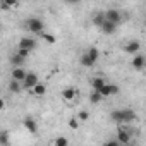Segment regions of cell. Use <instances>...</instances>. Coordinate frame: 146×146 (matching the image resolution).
<instances>
[{"mask_svg":"<svg viewBox=\"0 0 146 146\" xmlns=\"http://www.w3.org/2000/svg\"><path fill=\"white\" fill-rule=\"evenodd\" d=\"M40 36H41V38H43V40H45L46 43H50V45H53V43L57 41V38H55V36H53L52 33H41Z\"/></svg>","mask_w":146,"mask_h":146,"instance_id":"603a6c76","label":"cell"},{"mask_svg":"<svg viewBox=\"0 0 146 146\" xmlns=\"http://www.w3.org/2000/svg\"><path fill=\"white\" fill-rule=\"evenodd\" d=\"M132 139V131L129 127H124V124H119V129H117V141L119 144H129Z\"/></svg>","mask_w":146,"mask_h":146,"instance_id":"7a4b0ae2","label":"cell"},{"mask_svg":"<svg viewBox=\"0 0 146 146\" xmlns=\"http://www.w3.org/2000/svg\"><path fill=\"white\" fill-rule=\"evenodd\" d=\"M0 31H2V26H0Z\"/></svg>","mask_w":146,"mask_h":146,"instance_id":"d6a6232c","label":"cell"},{"mask_svg":"<svg viewBox=\"0 0 146 146\" xmlns=\"http://www.w3.org/2000/svg\"><path fill=\"white\" fill-rule=\"evenodd\" d=\"M105 19H107V21H112V23H115V24H120V23H122V12H120L119 9H108V11L105 12Z\"/></svg>","mask_w":146,"mask_h":146,"instance_id":"5b68a950","label":"cell"},{"mask_svg":"<svg viewBox=\"0 0 146 146\" xmlns=\"http://www.w3.org/2000/svg\"><path fill=\"white\" fill-rule=\"evenodd\" d=\"M79 64H81L83 67H93V64H95V62H93L86 53H83V55H81V58H79Z\"/></svg>","mask_w":146,"mask_h":146,"instance_id":"44dd1931","label":"cell"},{"mask_svg":"<svg viewBox=\"0 0 146 146\" xmlns=\"http://www.w3.org/2000/svg\"><path fill=\"white\" fill-rule=\"evenodd\" d=\"M103 21H105V12H98V14H95V16H93V19H91L93 26H96V28H100Z\"/></svg>","mask_w":146,"mask_h":146,"instance_id":"ac0fdd59","label":"cell"},{"mask_svg":"<svg viewBox=\"0 0 146 146\" xmlns=\"http://www.w3.org/2000/svg\"><path fill=\"white\" fill-rule=\"evenodd\" d=\"M4 2L9 5V9H14V7H17V4H19V0H4Z\"/></svg>","mask_w":146,"mask_h":146,"instance_id":"4316f807","label":"cell"},{"mask_svg":"<svg viewBox=\"0 0 146 146\" xmlns=\"http://www.w3.org/2000/svg\"><path fill=\"white\" fill-rule=\"evenodd\" d=\"M117 28H119V24H115V23H112V21H103L102 23V26H100V29L105 33V35H113L115 31H117Z\"/></svg>","mask_w":146,"mask_h":146,"instance_id":"30bf717a","label":"cell"},{"mask_svg":"<svg viewBox=\"0 0 146 146\" xmlns=\"http://www.w3.org/2000/svg\"><path fill=\"white\" fill-rule=\"evenodd\" d=\"M139 50H141V43H139L137 40H131V41L124 46V52L129 53V55H134V53H137Z\"/></svg>","mask_w":146,"mask_h":146,"instance_id":"8fae6325","label":"cell"},{"mask_svg":"<svg viewBox=\"0 0 146 146\" xmlns=\"http://www.w3.org/2000/svg\"><path fill=\"white\" fill-rule=\"evenodd\" d=\"M78 96V91L74 90V88H65L64 91H62V98L65 100V102H72Z\"/></svg>","mask_w":146,"mask_h":146,"instance_id":"9a60e30c","label":"cell"},{"mask_svg":"<svg viewBox=\"0 0 146 146\" xmlns=\"http://www.w3.org/2000/svg\"><path fill=\"white\" fill-rule=\"evenodd\" d=\"M26 74H28V70L21 65V67H12V72H11V78L12 79H16V81H21L23 83V79L26 78Z\"/></svg>","mask_w":146,"mask_h":146,"instance_id":"9c48e42d","label":"cell"},{"mask_svg":"<svg viewBox=\"0 0 146 146\" xmlns=\"http://www.w3.org/2000/svg\"><path fill=\"white\" fill-rule=\"evenodd\" d=\"M65 2H67V4H70V5H74V4H79L81 0H65Z\"/></svg>","mask_w":146,"mask_h":146,"instance_id":"4dcf8cb0","label":"cell"},{"mask_svg":"<svg viewBox=\"0 0 146 146\" xmlns=\"http://www.w3.org/2000/svg\"><path fill=\"white\" fill-rule=\"evenodd\" d=\"M17 53L21 55V57H24V58H28V55L31 53L29 50H24V48H17Z\"/></svg>","mask_w":146,"mask_h":146,"instance_id":"83f0119b","label":"cell"},{"mask_svg":"<svg viewBox=\"0 0 146 146\" xmlns=\"http://www.w3.org/2000/svg\"><path fill=\"white\" fill-rule=\"evenodd\" d=\"M107 146H119V141H117V139H113V141H108V143H107Z\"/></svg>","mask_w":146,"mask_h":146,"instance_id":"f546056e","label":"cell"},{"mask_svg":"<svg viewBox=\"0 0 146 146\" xmlns=\"http://www.w3.org/2000/svg\"><path fill=\"white\" fill-rule=\"evenodd\" d=\"M69 127H70V129H78V127H79V120H78V117L69 119Z\"/></svg>","mask_w":146,"mask_h":146,"instance_id":"484cf974","label":"cell"},{"mask_svg":"<svg viewBox=\"0 0 146 146\" xmlns=\"http://www.w3.org/2000/svg\"><path fill=\"white\" fill-rule=\"evenodd\" d=\"M17 48H24V50H29L33 52L36 48V40L35 38H29V36H23L17 43Z\"/></svg>","mask_w":146,"mask_h":146,"instance_id":"277c9868","label":"cell"},{"mask_svg":"<svg viewBox=\"0 0 146 146\" xmlns=\"http://www.w3.org/2000/svg\"><path fill=\"white\" fill-rule=\"evenodd\" d=\"M26 28H28L29 33L40 36V35L43 33V29H45V23H43L41 19H38V17H29V19L26 21Z\"/></svg>","mask_w":146,"mask_h":146,"instance_id":"6da1fadb","label":"cell"},{"mask_svg":"<svg viewBox=\"0 0 146 146\" xmlns=\"http://www.w3.org/2000/svg\"><path fill=\"white\" fill-rule=\"evenodd\" d=\"M95 64H96V60H98V57H100V52H98V48H95V46H91V48H88L86 52H84Z\"/></svg>","mask_w":146,"mask_h":146,"instance_id":"d6986e66","label":"cell"},{"mask_svg":"<svg viewBox=\"0 0 146 146\" xmlns=\"http://www.w3.org/2000/svg\"><path fill=\"white\" fill-rule=\"evenodd\" d=\"M0 9H2V11H11V9H9V5H7V4L4 2V0H2V2H0Z\"/></svg>","mask_w":146,"mask_h":146,"instance_id":"f1b7e54d","label":"cell"},{"mask_svg":"<svg viewBox=\"0 0 146 146\" xmlns=\"http://www.w3.org/2000/svg\"><path fill=\"white\" fill-rule=\"evenodd\" d=\"M137 119V113L131 108H124L122 110V124H132Z\"/></svg>","mask_w":146,"mask_h":146,"instance_id":"ba28073f","label":"cell"},{"mask_svg":"<svg viewBox=\"0 0 146 146\" xmlns=\"http://www.w3.org/2000/svg\"><path fill=\"white\" fill-rule=\"evenodd\" d=\"M7 88H9V91H11L12 95H17V93L23 91V84H21V81H16V79H11Z\"/></svg>","mask_w":146,"mask_h":146,"instance_id":"5bb4252c","label":"cell"},{"mask_svg":"<svg viewBox=\"0 0 146 146\" xmlns=\"http://www.w3.org/2000/svg\"><path fill=\"white\" fill-rule=\"evenodd\" d=\"M31 93L35 95V96H45L46 95V84H43V83H36L33 88H31Z\"/></svg>","mask_w":146,"mask_h":146,"instance_id":"7c38bea8","label":"cell"},{"mask_svg":"<svg viewBox=\"0 0 146 146\" xmlns=\"http://www.w3.org/2000/svg\"><path fill=\"white\" fill-rule=\"evenodd\" d=\"M11 143V136H9V131H0V144L5 146Z\"/></svg>","mask_w":146,"mask_h":146,"instance_id":"7402d4cb","label":"cell"},{"mask_svg":"<svg viewBox=\"0 0 146 146\" xmlns=\"http://www.w3.org/2000/svg\"><path fill=\"white\" fill-rule=\"evenodd\" d=\"M53 144H55V146H67V144H69V139L64 137V136H60V137H57V139L53 141Z\"/></svg>","mask_w":146,"mask_h":146,"instance_id":"cb8c5ba5","label":"cell"},{"mask_svg":"<svg viewBox=\"0 0 146 146\" xmlns=\"http://www.w3.org/2000/svg\"><path fill=\"white\" fill-rule=\"evenodd\" d=\"M107 81H105V78H102V76H96V78H93L91 81H90V84H91V90H100L103 84H105Z\"/></svg>","mask_w":146,"mask_h":146,"instance_id":"2e32d148","label":"cell"},{"mask_svg":"<svg viewBox=\"0 0 146 146\" xmlns=\"http://www.w3.org/2000/svg\"><path fill=\"white\" fill-rule=\"evenodd\" d=\"M102 100H103V96H102L98 91H95V90H93V91H91V95H90V102H91V105H98Z\"/></svg>","mask_w":146,"mask_h":146,"instance_id":"ffe728a7","label":"cell"},{"mask_svg":"<svg viewBox=\"0 0 146 146\" xmlns=\"http://www.w3.org/2000/svg\"><path fill=\"white\" fill-rule=\"evenodd\" d=\"M4 108H5V102L0 98V110H4Z\"/></svg>","mask_w":146,"mask_h":146,"instance_id":"1f68e13d","label":"cell"},{"mask_svg":"<svg viewBox=\"0 0 146 146\" xmlns=\"http://www.w3.org/2000/svg\"><path fill=\"white\" fill-rule=\"evenodd\" d=\"M103 98H107V96H113V95H119V91H120V88L117 86V84H110V83H105L100 90H96Z\"/></svg>","mask_w":146,"mask_h":146,"instance_id":"3957f363","label":"cell"},{"mask_svg":"<svg viewBox=\"0 0 146 146\" xmlns=\"http://www.w3.org/2000/svg\"><path fill=\"white\" fill-rule=\"evenodd\" d=\"M23 125H24V129H26L29 134H36V132H38V124H36V120H35L33 117H26V119L23 120Z\"/></svg>","mask_w":146,"mask_h":146,"instance_id":"52a82bcc","label":"cell"},{"mask_svg":"<svg viewBox=\"0 0 146 146\" xmlns=\"http://www.w3.org/2000/svg\"><path fill=\"white\" fill-rule=\"evenodd\" d=\"M132 69H136V70H143L144 69V57L141 53L132 57Z\"/></svg>","mask_w":146,"mask_h":146,"instance_id":"4fadbf2b","label":"cell"},{"mask_svg":"<svg viewBox=\"0 0 146 146\" xmlns=\"http://www.w3.org/2000/svg\"><path fill=\"white\" fill-rule=\"evenodd\" d=\"M24 60H26V58H24V57H21V55L16 52V53L11 57V65H12V67H21V65L24 64Z\"/></svg>","mask_w":146,"mask_h":146,"instance_id":"e0dca14e","label":"cell"},{"mask_svg":"<svg viewBox=\"0 0 146 146\" xmlns=\"http://www.w3.org/2000/svg\"><path fill=\"white\" fill-rule=\"evenodd\" d=\"M38 81H40V79H38V74H35V72H28L26 78L23 79V83H21V84H23V88H24V90H31Z\"/></svg>","mask_w":146,"mask_h":146,"instance_id":"8992f818","label":"cell"},{"mask_svg":"<svg viewBox=\"0 0 146 146\" xmlns=\"http://www.w3.org/2000/svg\"><path fill=\"white\" fill-rule=\"evenodd\" d=\"M90 119V113H88V110H81L79 113H78V120L79 122H86Z\"/></svg>","mask_w":146,"mask_h":146,"instance_id":"d4e9b609","label":"cell"}]
</instances>
